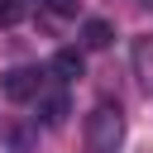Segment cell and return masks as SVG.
I'll use <instances>...</instances> for the list:
<instances>
[{
	"label": "cell",
	"instance_id": "cell-2",
	"mask_svg": "<svg viewBox=\"0 0 153 153\" xmlns=\"http://www.w3.org/2000/svg\"><path fill=\"white\" fill-rule=\"evenodd\" d=\"M5 96H10V100H38V96H43L38 67H10V72H5Z\"/></svg>",
	"mask_w": 153,
	"mask_h": 153
},
{
	"label": "cell",
	"instance_id": "cell-8",
	"mask_svg": "<svg viewBox=\"0 0 153 153\" xmlns=\"http://www.w3.org/2000/svg\"><path fill=\"white\" fill-rule=\"evenodd\" d=\"M76 5H81V0H48V14L67 19V14H76Z\"/></svg>",
	"mask_w": 153,
	"mask_h": 153
},
{
	"label": "cell",
	"instance_id": "cell-1",
	"mask_svg": "<svg viewBox=\"0 0 153 153\" xmlns=\"http://www.w3.org/2000/svg\"><path fill=\"white\" fill-rule=\"evenodd\" d=\"M124 143V110L115 100H96V110L86 115V148L91 153H120Z\"/></svg>",
	"mask_w": 153,
	"mask_h": 153
},
{
	"label": "cell",
	"instance_id": "cell-3",
	"mask_svg": "<svg viewBox=\"0 0 153 153\" xmlns=\"http://www.w3.org/2000/svg\"><path fill=\"white\" fill-rule=\"evenodd\" d=\"M48 72L67 86V81H81L86 76V57H81V48H57L53 53V62H48Z\"/></svg>",
	"mask_w": 153,
	"mask_h": 153
},
{
	"label": "cell",
	"instance_id": "cell-5",
	"mask_svg": "<svg viewBox=\"0 0 153 153\" xmlns=\"http://www.w3.org/2000/svg\"><path fill=\"white\" fill-rule=\"evenodd\" d=\"M38 120H43L48 129H57V124L67 120V91H62V86H57V91L43 86V96H38Z\"/></svg>",
	"mask_w": 153,
	"mask_h": 153
},
{
	"label": "cell",
	"instance_id": "cell-7",
	"mask_svg": "<svg viewBox=\"0 0 153 153\" xmlns=\"http://www.w3.org/2000/svg\"><path fill=\"white\" fill-rule=\"evenodd\" d=\"M19 19H24V0H0V29H10Z\"/></svg>",
	"mask_w": 153,
	"mask_h": 153
},
{
	"label": "cell",
	"instance_id": "cell-6",
	"mask_svg": "<svg viewBox=\"0 0 153 153\" xmlns=\"http://www.w3.org/2000/svg\"><path fill=\"white\" fill-rule=\"evenodd\" d=\"M81 43H86V48H96V53H100V48H110V43H115L110 19H86V24H81Z\"/></svg>",
	"mask_w": 153,
	"mask_h": 153
},
{
	"label": "cell",
	"instance_id": "cell-4",
	"mask_svg": "<svg viewBox=\"0 0 153 153\" xmlns=\"http://www.w3.org/2000/svg\"><path fill=\"white\" fill-rule=\"evenodd\" d=\"M129 57H134V76H139V86L153 91V33H139L134 48H129Z\"/></svg>",
	"mask_w": 153,
	"mask_h": 153
},
{
	"label": "cell",
	"instance_id": "cell-9",
	"mask_svg": "<svg viewBox=\"0 0 153 153\" xmlns=\"http://www.w3.org/2000/svg\"><path fill=\"white\" fill-rule=\"evenodd\" d=\"M139 5H153V0H139Z\"/></svg>",
	"mask_w": 153,
	"mask_h": 153
}]
</instances>
